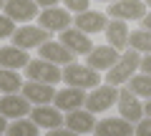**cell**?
I'll list each match as a JSON object with an SVG mask.
<instances>
[{"label":"cell","instance_id":"cell-9","mask_svg":"<svg viewBox=\"0 0 151 136\" xmlns=\"http://www.w3.org/2000/svg\"><path fill=\"white\" fill-rule=\"evenodd\" d=\"M5 15L15 23H30L33 18H38V5L35 0H5Z\"/></svg>","mask_w":151,"mask_h":136},{"label":"cell","instance_id":"cell-28","mask_svg":"<svg viewBox=\"0 0 151 136\" xmlns=\"http://www.w3.org/2000/svg\"><path fill=\"white\" fill-rule=\"evenodd\" d=\"M134 136H151V116L139 121V126L134 129Z\"/></svg>","mask_w":151,"mask_h":136},{"label":"cell","instance_id":"cell-8","mask_svg":"<svg viewBox=\"0 0 151 136\" xmlns=\"http://www.w3.org/2000/svg\"><path fill=\"white\" fill-rule=\"evenodd\" d=\"M30 121L38 126V129H60V126L65 124L63 114H60V109H50L48 104L45 106H35V109H30Z\"/></svg>","mask_w":151,"mask_h":136},{"label":"cell","instance_id":"cell-13","mask_svg":"<svg viewBox=\"0 0 151 136\" xmlns=\"http://www.w3.org/2000/svg\"><path fill=\"white\" fill-rule=\"evenodd\" d=\"M38 53H40V58L43 60H50V63L55 65H68L73 63V50H68L60 40H48V43H43L40 48H38Z\"/></svg>","mask_w":151,"mask_h":136},{"label":"cell","instance_id":"cell-19","mask_svg":"<svg viewBox=\"0 0 151 136\" xmlns=\"http://www.w3.org/2000/svg\"><path fill=\"white\" fill-rule=\"evenodd\" d=\"M93 134L96 136H131L134 129H131V121L126 119H103L96 124Z\"/></svg>","mask_w":151,"mask_h":136},{"label":"cell","instance_id":"cell-11","mask_svg":"<svg viewBox=\"0 0 151 136\" xmlns=\"http://www.w3.org/2000/svg\"><path fill=\"white\" fill-rule=\"evenodd\" d=\"M60 43L68 50H73L76 55H88L93 50L91 38L83 30H78V28H65V30H60Z\"/></svg>","mask_w":151,"mask_h":136},{"label":"cell","instance_id":"cell-2","mask_svg":"<svg viewBox=\"0 0 151 136\" xmlns=\"http://www.w3.org/2000/svg\"><path fill=\"white\" fill-rule=\"evenodd\" d=\"M63 81L70 88H96L101 83V73L93 71L91 65H81V63H68L63 68Z\"/></svg>","mask_w":151,"mask_h":136},{"label":"cell","instance_id":"cell-27","mask_svg":"<svg viewBox=\"0 0 151 136\" xmlns=\"http://www.w3.org/2000/svg\"><path fill=\"white\" fill-rule=\"evenodd\" d=\"M88 3H91V0H63V5L70 8L73 13H86L88 10Z\"/></svg>","mask_w":151,"mask_h":136},{"label":"cell","instance_id":"cell-3","mask_svg":"<svg viewBox=\"0 0 151 136\" xmlns=\"http://www.w3.org/2000/svg\"><path fill=\"white\" fill-rule=\"evenodd\" d=\"M25 76L28 81H38V83H48V86H55L58 81H63V71H60L55 63H50V60H30V63L25 65Z\"/></svg>","mask_w":151,"mask_h":136},{"label":"cell","instance_id":"cell-6","mask_svg":"<svg viewBox=\"0 0 151 136\" xmlns=\"http://www.w3.org/2000/svg\"><path fill=\"white\" fill-rule=\"evenodd\" d=\"M121 111V119L131 121V124H139L144 119V106H141L139 96H136L131 88H119V101H116Z\"/></svg>","mask_w":151,"mask_h":136},{"label":"cell","instance_id":"cell-29","mask_svg":"<svg viewBox=\"0 0 151 136\" xmlns=\"http://www.w3.org/2000/svg\"><path fill=\"white\" fill-rule=\"evenodd\" d=\"M139 71H141V73H149V76H151V53L141 55V65H139Z\"/></svg>","mask_w":151,"mask_h":136},{"label":"cell","instance_id":"cell-10","mask_svg":"<svg viewBox=\"0 0 151 136\" xmlns=\"http://www.w3.org/2000/svg\"><path fill=\"white\" fill-rule=\"evenodd\" d=\"M0 114L5 119H23L25 114H30V101L23 93H5L0 98Z\"/></svg>","mask_w":151,"mask_h":136},{"label":"cell","instance_id":"cell-7","mask_svg":"<svg viewBox=\"0 0 151 136\" xmlns=\"http://www.w3.org/2000/svg\"><path fill=\"white\" fill-rule=\"evenodd\" d=\"M108 15H111V20H141V18L146 15V8L141 0H116V3H111V8H108Z\"/></svg>","mask_w":151,"mask_h":136},{"label":"cell","instance_id":"cell-25","mask_svg":"<svg viewBox=\"0 0 151 136\" xmlns=\"http://www.w3.org/2000/svg\"><path fill=\"white\" fill-rule=\"evenodd\" d=\"M8 136H38V126L30 119H15L8 126Z\"/></svg>","mask_w":151,"mask_h":136},{"label":"cell","instance_id":"cell-16","mask_svg":"<svg viewBox=\"0 0 151 136\" xmlns=\"http://www.w3.org/2000/svg\"><path fill=\"white\" fill-rule=\"evenodd\" d=\"M108 15L103 13H96V10H86V13H78L76 15V28L83 30L86 35H93V33H101L108 28Z\"/></svg>","mask_w":151,"mask_h":136},{"label":"cell","instance_id":"cell-37","mask_svg":"<svg viewBox=\"0 0 151 136\" xmlns=\"http://www.w3.org/2000/svg\"><path fill=\"white\" fill-rule=\"evenodd\" d=\"M146 3H149V5H151V0H146Z\"/></svg>","mask_w":151,"mask_h":136},{"label":"cell","instance_id":"cell-15","mask_svg":"<svg viewBox=\"0 0 151 136\" xmlns=\"http://www.w3.org/2000/svg\"><path fill=\"white\" fill-rule=\"evenodd\" d=\"M20 93L30 101V104H35V106H45V104H50V101L55 98V88L53 86H48V83H38V81L23 83Z\"/></svg>","mask_w":151,"mask_h":136},{"label":"cell","instance_id":"cell-14","mask_svg":"<svg viewBox=\"0 0 151 136\" xmlns=\"http://www.w3.org/2000/svg\"><path fill=\"white\" fill-rule=\"evenodd\" d=\"M121 58V50L111 48V45H98L88 53V65H91L93 71H108L116 65V60Z\"/></svg>","mask_w":151,"mask_h":136},{"label":"cell","instance_id":"cell-20","mask_svg":"<svg viewBox=\"0 0 151 136\" xmlns=\"http://www.w3.org/2000/svg\"><path fill=\"white\" fill-rule=\"evenodd\" d=\"M30 63L28 53L23 48H15V45H8V48H0V68H10V71H18V68H25Z\"/></svg>","mask_w":151,"mask_h":136},{"label":"cell","instance_id":"cell-5","mask_svg":"<svg viewBox=\"0 0 151 136\" xmlns=\"http://www.w3.org/2000/svg\"><path fill=\"white\" fill-rule=\"evenodd\" d=\"M50 40V33L45 30V28H33V25H25V28H18L15 33H13V45L15 48H40L43 43H48Z\"/></svg>","mask_w":151,"mask_h":136},{"label":"cell","instance_id":"cell-22","mask_svg":"<svg viewBox=\"0 0 151 136\" xmlns=\"http://www.w3.org/2000/svg\"><path fill=\"white\" fill-rule=\"evenodd\" d=\"M20 88H23V78L18 76V71L0 68V91H5V93H20Z\"/></svg>","mask_w":151,"mask_h":136},{"label":"cell","instance_id":"cell-17","mask_svg":"<svg viewBox=\"0 0 151 136\" xmlns=\"http://www.w3.org/2000/svg\"><path fill=\"white\" fill-rule=\"evenodd\" d=\"M86 104V93H83V88H63V91L55 93L53 98V106L60 111H76V109H81V106Z\"/></svg>","mask_w":151,"mask_h":136},{"label":"cell","instance_id":"cell-4","mask_svg":"<svg viewBox=\"0 0 151 136\" xmlns=\"http://www.w3.org/2000/svg\"><path fill=\"white\" fill-rule=\"evenodd\" d=\"M119 101V88L116 86H96L91 93L86 96V109L91 111V114H98V111H106V109H111L113 104Z\"/></svg>","mask_w":151,"mask_h":136},{"label":"cell","instance_id":"cell-30","mask_svg":"<svg viewBox=\"0 0 151 136\" xmlns=\"http://www.w3.org/2000/svg\"><path fill=\"white\" fill-rule=\"evenodd\" d=\"M48 136H81V134H76V131H70V129H50Z\"/></svg>","mask_w":151,"mask_h":136},{"label":"cell","instance_id":"cell-24","mask_svg":"<svg viewBox=\"0 0 151 136\" xmlns=\"http://www.w3.org/2000/svg\"><path fill=\"white\" fill-rule=\"evenodd\" d=\"M129 88L139 98H146V101H149V98H151V76H149V73H139V76H134L129 81Z\"/></svg>","mask_w":151,"mask_h":136},{"label":"cell","instance_id":"cell-12","mask_svg":"<svg viewBox=\"0 0 151 136\" xmlns=\"http://www.w3.org/2000/svg\"><path fill=\"white\" fill-rule=\"evenodd\" d=\"M38 25L45 28L48 33L53 30H65L70 25V13L65 8H45L40 15H38Z\"/></svg>","mask_w":151,"mask_h":136},{"label":"cell","instance_id":"cell-18","mask_svg":"<svg viewBox=\"0 0 151 136\" xmlns=\"http://www.w3.org/2000/svg\"><path fill=\"white\" fill-rule=\"evenodd\" d=\"M65 129L76 131V134H88V131L96 129V119H93L91 111H83V109H76V111H68L65 116Z\"/></svg>","mask_w":151,"mask_h":136},{"label":"cell","instance_id":"cell-31","mask_svg":"<svg viewBox=\"0 0 151 136\" xmlns=\"http://www.w3.org/2000/svg\"><path fill=\"white\" fill-rule=\"evenodd\" d=\"M35 5H40V8H55V5H58V0H35Z\"/></svg>","mask_w":151,"mask_h":136},{"label":"cell","instance_id":"cell-33","mask_svg":"<svg viewBox=\"0 0 151 136\" xmlns=\"http://www.w3.org/2000/svg\"><path fill=\"white\" fill-rule=\"evenodd\" d=\"M3 131H8V119L0 114V134H3Z\"/></svg>","mask_w":151,"mask_h":136},{"label":"cell","instance_id":"cell-35","mask_svg":"<svg viewBox=\"0 0 151 136\" xmlns=\"http://www.w3.org/2000/svg\"><path fill=\"white\" fill-rule=\"evenodd\" d=\"M0 8H5V0H0Z\"/></svg>","mask_w":151,"mask_h":136},{"label":"cell","instance_id":"cell-21","mask_svg":"<svg viewBox=\"0 0 151 136\" xmlns=\"http://www.w3.org/2000/svg\"><path fill=\"white\" fill-rule=\"evenodd\" d=\"M103 33H106V40H108L111 48L126 50V45H129V28H126L124 20H111Z\"/></svg>","mask_w":151,"mask_h":136},{"label":"cell","instance_id":"cell-26","mask_svg":"<svg viewBox=\"0 0 151 136\" xmlns=\"http://www.w3.org/2000/svg\"><path fill=\"white\" fill-rule=\"evenodd\" d=\"M15 30V20H10L8 15H0V38H13Z\"/></svg>","mask_w":151,"mask_h":136},{"label":"cell","instance_id":"cell-32","mask_svg":"<svg viewBox=\"0 0 151 136\" xmlns=\"http://www.w3.org/2000/svg\"><path fill=\"white\" fill-rule=\"evenodd\" d=\"M141 28H144V30H151V13H146V15L141 18Z\"/></svg>","mask_w":151,"mask_h":136},{"label":"cell","instance_id":"cell-34","mask_svg":"<svg viewBox=\"0 0 151 136\" xmlns=\"http://www.w3.org/2000/svg\"><path fill=\"white\" fill-rule=\"evenodd\" d=\"M144 114H146V116H151V98L146 101V106H144Z\"/></svg>","mask_w":151,"mask_h":136},{"label":"cell","instance_id":"cell-1","mask_svg":"<svg viewBox=\"0 0 151 136\" xmlns=\"http://www.w3.org/2000/svg\"><path fill=\"white\" fill-rule=\"evenodd\" d=\"M139 65H141V53H139V50H134V48H126V53L116 60V65L108 68L106 83H108V86H121V83L131 81L134 73L139 71Z\"/></svg>","mask_w":151,"mask_h":136},{"label":"cell","instance_id":"cell-36","mask_svg":"<svg viewBox=\"0 0 151 136\" xmlns=\"http://www.w3.org/2000/svg\"><path fill=\"white\" fill-rule=\"evenodd\" d=\"M101 3H116V0H101Z\"/></svg>","mask_w":151,"mask_h":136},{"label":"cell","instance_id":"cell-23","mask_svg":"<svg viewBox=\"0 0 151 136\" xmlns=\"http://www.w3.org/2000/svg\"><path fill=\"white\" fill-rule=\"evenodd\" d=\"M129 45L134 50H139L141 55H146V53H151V30H136V33H131L129 35Z\"/></svg>","mask_w":151,"mask_h":136}]
</instances>
